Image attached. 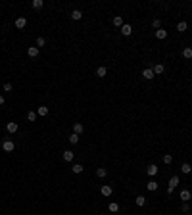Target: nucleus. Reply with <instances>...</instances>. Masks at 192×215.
<instances>
[{"mask_svg":"<svg viewBox=\"0 0 192 215\" xmlns=\"http://www.w3.org/2000/svg\"><path fill=\"white\" fill-rule=\"evenodd\" d=\"M179 184V175H173V177L169 179V186H167V194H173V190L177 188Z\"/></svg>","mask_w":192,"mask_h":215,"instance_id":"nucleus-1","label":"nucleus"},{"mask_svg":"<svg viewBox=\"0 0 192 215\" xmlns=\"http://www.w3.org/2000/svg\"><path fill=\"white\" fill-rule=\"evenodd\" d=\"M156 75H154V69L152 67H146L144 71H142V79H146V81H152Z\"/></svg>","mask_w":192,"mask_h":215,"instance_id":"nucleus-2","label":"nucleus"},{"mask_svg":"<svg viewBox=\"0 0 192 215\" xmlns=\"http://www.w3.org/2000/svg\"><path fill=\"white\" fill-rule=\"evenodd\" d=\"M121 35H123V37H131V35H133V27H131L129 23H123V27H121Z\"/></svg>","mask_w":192,"mask_h":215,"instance_id":"nucleus-3","label":"nucleus"},{"mask_svg":"<svg viewBox=\"0 0 192 215\" xmlns=\"http://www.w3.org/2000/svg\"><path fill=\"white\" fill-rule=\"evenodd\" d=\"M14 148H15V144L12 140H4V142H2V150H4V152H14Z\"/></svg>","mask_w":192,"mask_h":215,"instance_id":"nucleus-4","label":"nucleus"},{"mask_svg":"<svg viewBox=\"0 0 192 215\" xmlns=\"http://www.w3.org/2000/svg\"><path fill=\"white\" fill-rule=\"evenodd\" d=\"M6 129H8V133H12V134H14V133H18V129H19V125H18V123H15V121H10V123H8V125H6Z\"/></svg>","mask_w":192,"mask_h":215,"instance_id":"nucleus-5","label":"nucleus"},{"mask_svg":"<svg viewBox=\"0 0 192 215\" xmlns=\"http://www.w3.org/2000/svg\"><path fill=\"white\" fill-rule=\"evenodd\" d=\"M146 173L150 175V177H154V175H158V165H156V163H150V165H148V167H146Z\"/></svg>","mask_w":192,"mask_h":215,"instance_id":"nucleus-6","label":"nucleus"},{"mask_svg":"<svg viewBox=\"0 0 192 215\" xmlns=\"http://www.w3.org/2000/svg\"><path fill=\"white\" fill-rule=\"evenodd\" d=\"M100 192H102V196H111V192H114V188H111L110 184H104V186L100 188Z\"/></svg>","mask_w":192,"mask_h":215,"instance_id":"nucleus-7","label":"nucleus"},{"mask_svg":"<svg viewBox=\"0 0 192 215\" xmlns=\"http://www.w3.org/2000/svg\"><path fill=\"white\" fill-rule=\"evenodd\" d=\"M156 39H158V41H165V39H167V31H165V29H158V31H156Z\"/></svg>","mask_w":192,"mask_h":215,"instance_id":"nucleus-8","label":"nucleus"},{"mask_svg":"<svg viewBox=\"0 0 192 215\" xmlns=\"http://www.w3.org/2000/svg\"><path fill=\"white\" fill-rule=\"evenodd\" d=\"M108 75V67L100 65V67H96V77H106Z\"/></svg>","mask_w":192,"mask_h":215,"instance_id":"nucleus-9","label":"nucleus"},{"mask_svg":"<svg viewBox=\"0 0 192 215\" xmlns=\"http://www.w3.org/2000/svg\"><path fill=\"white\" fill-rule=\"evenodd\" d=\"M181 200H183V202L192 200V192H190V190H181Z\"/></svg>","mask_w":192,"mask_h":215,"instance_id":"nucleus-10","label":"nucleus"},{"mask_svg":"<svg viewBox=\"0 0 192 215\" xmlns=\"http://www.w3.org/2000/svg\"><path fill=\"white\" fill-rule=\"evenodd\" d=\"M27 54H29V58H37V56H39V48H37V46H29Z\"/></svg>","mask_w":192,"mask_h":215,"instance_id":"nucleus-11","label":"nucleus"},{"mask_svg":"<svg viewBox=\"0 0 192 215\" xmlns=\"http://www.w3.org/2000/svg\"><path fill=\"white\" fill-rule=\"evenodd\" d=\"M108 209H110V213H117V211H119V204H117V202H110V204H108Z\"/></svg>","mask_w":192,"mask_h":215,"instance_id":"nucleus-12","label":"nucleus"},{"mask_svg":"<svg viewBox=\"0 0 192 215\" xmlns=\"http://www.w3.org/2000/svg\"><path fill=\"white\" fill-rule=\"evenodd\" d=\"M152 69H154V75H161V73H163V71H165L163 64H156V65H154V67H152Z\"/></svg>","mask_w":192,"mask_h":215,"instance_id":"nucleus-13","label":"nucleus"},{"mask_svg":"<svg viewBox=\"0 0 192 215\" xmlns=\"http://www.w3.org/2000/svg\"><path fill=\"white\" fill-rule=\"evenodd\" d=\"M111 23H114L115 27H119V29H121V27H123V18H121V15H115V18L111 19Z\"/></svg>","mask_w":192,"mask_h":215,"instance_id":"nucleus-14","label":"nucleus"},{"mask_svg":"<svg viewBox=\"0 0 192 215\" xmlns=\"http://www.w3.org/2000/svg\"><path fill=\"white\" fill-rule=\"evenodd\" d=\"M25 25H27V19H25V18H18V19H15V27H18V29H23Z\"/></svg>","mask_w":192,"mask_h":215,"instance_id":"nucleus-15","label":"nucleus"},{"mask_svg":"<svg viewBox=\"0 0 192 215\" xmlns=\"http://www.w3.org/2000/svg\"><path fill=\"white\" fill-rule=\"evenodd\" d=\"M135 204H137L138 207L146 206V198H144V196H137V198H135Z\"/></svg>","mask_w":192,"mask_h":215,"instance_id":"nucleus-16","label":"nucleus"},{"mask_svg":"<svg viewBox=\"0 0 192 215\" xmlns=\"http://www.w3.org/2000/svg\"><path fill=\"white\" fill-rule=\"evenodd\" d=\"M42 6H44V2H42V0H33V2H31V8H33V10H41Z\"/></svg>","mask_w":192,"mask_h":215,"instance_id":"nucleus-17","label":"nucleus"},{"mask_svg":"<svg viewBox=\"0 0 192 215\" xmlns=\"http://www.w3.org/2000/svg\"><path fill=\"white\" fill-rule=\"evenodd\" d=\"M83 18V12L81 10H73V12H71V19H75V21H79V19Z\"/></svg>","mask_w":192,"mask_h":215,"instance_id":"nucleus-18","label":"nucleus"},{"mask_svg":"<svg viewBox=\"0 0 192 215\" xmlns=\"http://www.w3.org/2000/svg\"><path fill=\"white\" fill-rule=\"evenodd\" d=\"M73 158H75V154H73L71 150H65V152H64V160H65V161H73Z\"/></svg>","mask_w":192,"mask_h":215,"instance_id":"nucleus-19","label":"nucleus"},{"mask_svg":"<svg viewBox=\"0 0 192 215\" xmlns=\"http://www.w3.org/2000/svg\"><path fill=\"white\" fill-rule=\"evenodd\" d=\"M83 131H85V127H83L81 123H75V125H73V133H75V134H79V137H81Z\"/></svg>","mask_w":192,"mask_h":215,"instance_id":"nucleus-20","label":"nucleus"},{"mask_svg":"<svg viewBox=\"0 0 192 215\" xmlns=\"http://www.w3.org/2000/svg\"><path fill=\"white\" fill-rule=\"evenodd\" d=\"M181 171H183L184 175L192 173V165H190V163H183V165H181Z\"/></svg>","mask_w":192,"mask_h":215,"instance_id":"nucleus-21","label":"nucleus"},{"mask_svg":"<svg viewBox=\"0 0 192 215\" xmlns=\"http://www.w3.org/2000/svg\"><path fill=\"white\" fill-rule=\"evenodd\" d=\"M186 29H188V23H186V21H179V25H177V31L184 33Z\"/></svg>","mask_w":192,"mask_h":215,"instance_id":"nucleus-22","label":"nucleus"},{"mask_svg":"<svg viewBox=\"0 0 192 215\" xmlns=\"http://www.w3.org/2000/svg\"><path fill=\"white\" fill-rule=\"evenodd\" d=\"M146 188L150 190V192H156V190H158V183H156V181H150V183L146 184Z\"/></svg>","mask_w":192,"mask_h":215,"instance_id":"nucleus-23","label":"nucleus"},{"mask_svg":"<svg viewBox=\"0 0 192 215\" xmlns=\"http://www.w3.org/2000/svg\"><path fill=\"white\" fill-rule=\"evenodd\" d=\"M106 175H108V171H106L104 167H100V169H96V177H98V179H104Z\"/></svg>","mask_w":192,"mask_h":215,"instance_id":"nucleus-24","label":"nucleus"},{"mask_svg":"<svg viewBox=\"0 0 192 215\" xmlns=\"http://www.w3.org/2000/svg\"><path fill=\"white\" fill-rule=\"evenodd\" d=\"M37 115H48V108H46V106H39Z\"/></svg>","mask_w":192,"mask_h":215,"instance_id":"nucleus-25","label":"nucleus"},{"mask_svg":"<svg viewBox=\"0 0 192 215\" xmlns=\"http://www.w3.org/2000/svg\"><path fill=\"white\" fill-rule=\"evenodd\" d=\"M71 171H73L75 175H79V173H83V165L81 163H75L73 167H71Z\"/></svg>","mask_w":192,"mask_h":215,"instance_id":"nucleus-26","label":"nucleus"},{"mask_svg":"<svg viewBox=\"0 0 192 215\" xmlns=\"http://www.w3.org/2000/svg\"><path fill=\"white\" fill-rule=\"evenodd\" d=\"M183 56H184V58H186V60H190V58H192V48H190V46H188V48H184V50H183Z\"/></svg>","mask_w":192,"mask_h":215,"instance_id":"nucleus-27","label":"nucleus"},{"mask_svg":"<svg viewBox=\"0 0 192 215\" xmlns=\"http://www.w3.org/2000/svg\"><path fill=\"white\" fill-rule=\"evenodd\" d=\"M79 138H81V137H79V134H69V142H71V144H77V142H79Z\"/></svg>","mask_w":192,"mask_h":215,"instance_id":"nucleus-28","label":"nucleus"},{"mask_svg":"<svg viewBox=\"0 0 192 215\" xmlns=\"http://www.w3.org/2000/svg\"><path fill=\"white\" fill-rule=\"evenodd\" d=\"M46 44V39L44 37H39L37 39V48H41V46H44Z\"/></svg>","mask_w":192,"mask_h":215,"instance_id":"nucleus-29","label":"nucleus"},{"mask_svg":"<svg viewBox=\"0 0 192 215\" xmlns=\"http://www.w3.org/2000/svg\"><path fill=\"white\" fill-rule=\"evenodd\" d=\"M171 161H173V156H171V154H165V156H163V163H167V165H169Z\"/></svg>","mask_w":192,"mask_h":215,"instance_id":"nucleus-30","label":"nucleus"},{"mask_svg":"<svg viewBox=\"0 0 192 215\" xmlns=\"http://www.w3.org/2000/svg\"><path fill=\"white\" fill-rule=\"evenodd\" d=\"M27 119H29V121H35V119H37V111H29Z\"/></svg>","mask_w":192,"mask_h":215,"instance_id":"nucleus-31","label":"nucleus"},{"mask_svg":"<svg viewBox=\"0 0 192 215\" xmlns=\"http://www.w3.org/2000/svg\"><path fill=\"white\" fill-rule=\"evenodd\" d=\"M183 211H184V213L190 211V204H188V202H183Z\"/></svg>","mask_w":192,"mask_h":215,"instance_id":"nucleus-32","label":"nucleus"},{"mask_svg":"<svg viewBox=\"0 0 192 215\" xmlns=\"http://www.w3.org/2000/svg\"><path fill=\"white\" fill-rule=\"evenodd\" d=\"M152 25H154L156 29H161V21H160V19H154V21H152Z\"/></svg>","mask_w":192,"mask_h":215,"instance_id":"nucleus-33","label":"nucleus"},{"mask_svg":"<svg viewBox=\"0 0 192 215\" xmlns=\"http://www.w3.org/2000/svg\"><path fill=\"white\" fill-rule=\"evenodd\" d=\"M4 90H6V92L12 90V83H4Z\"/></svg>","mask_w":192,"mask_h":215,"instance_id":"nucleus-34","label":"nucleus"},{"mask_svg":"<svg viewBox=\"0 0 192 215\" xmlns=\"http://www.w3.org/2000/svg\"><path fill=\"white\" fill-rule=\"evenodd\" d=\"M4 104V96H2V94H0V106Z\"/></svg>","mask_w":192,"mask_h":215,"instance_id":"nucleus-35","label":"nucleus"},{"mask_svg":"<svg viewBox=\"0 0 192 215\" xmlns=\"http://www.w3.org/2000/svg\"><path fill=\"white\" fill-rule=\"evenodd\" d=\"M0 65H2V60H0Z\"/></svg>","mask_w":192,"mask_h":215,"instance_id":"nucleus-36","label":"nucleus"}]
</instances>
